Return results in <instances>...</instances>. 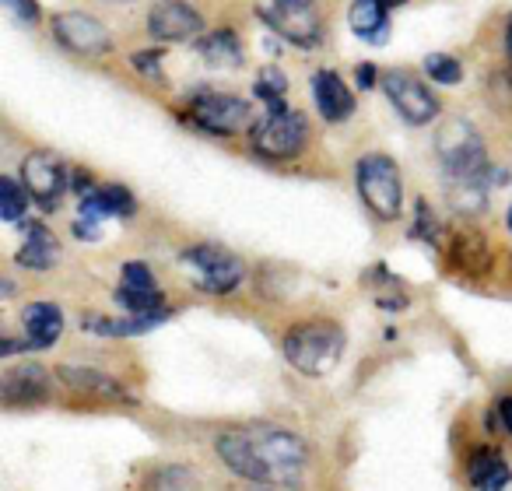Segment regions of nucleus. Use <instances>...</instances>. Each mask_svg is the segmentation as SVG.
Listing matches in <instances>:
<instances>
[{"instance_id": "obj_1", "label": "nucleus", "mask_w": 512, "mask_h": 491, "mask_svg": "<svg viewBox=\"0 0 512 491\" xmlns=\"http://www.w3.org/2000/svg\"><path fill=\"white\" fill-rule=\"evenodd\" d=\"M214 453L232 474L253 484H299L309 463L299 435L271 425L221 432L214 439Z\"/></svg>"}, {"instance_id": "obj_2", "label": "nucleus", "mask_w": 512, "mask_h": 491, "mask_svg": "<svg viewBox=\"0 0 512 491\" xmlns=\"http://www.w3.org/2000/svg\"><path fill=\"white\" fill-rule=\"evenodd\" d=\"M348 334L337 320H302L281 341L285 362L309 379H323L341 365Z\"/></svg>"}, {"instance_id": "obj_3", "label": "nucleus", "mask_w": 512, "mask_h": 491, "mask_svg": "<svg viewBox=\"0 0 512 491\" xmlns=\"http://www.w3.org/2000/svg\"><path fill=\"white\" fill-rule=\"evenodd\" d=\"M435 151H439L442 169L453 176V183H488L502 179V172L491 169L484 141L467 120H446L435 134Z\"/></svg>"}, {"instance_id": "obj_4", "label": "nucleus", "mask_w": 512, "mask_h": 491, "mask_svg": "<svg viewBox=\"0 0 512 491\" xmlns=\"http://www.w3.org/2000/svg\"><path fill=\"white\" fill-rule=\"evenodd\" d=\"M355 183L362 204L376 214L379 221H397L400 207H404V179L390 155H362L355 165Z\"/></svg>"}, {"instance_id": "obj_5", "label": "nucleus", "mask_w": 512, "mask_h": 491, "mask_svg": "<svg viewBox=\"0 0 512 491\" xmlns=\"http://www.w3.org/2000/svg\"><path fill=\"white\" fill-rule=\"evenodd\" d=\"M179 267L207 295H232L246 278L242 260L235 253H228L225 246H214V242H200V246L183 250L179 253Z\"/></svg>"}, {"instance_id": "obj_6", "label": "nucleus", "mask_w": 512, "mask_h": 491, "mask_svg": "<svg viewBox=\"0 0 512 491\" xmlns=\"http://www.w3.org/2000/svg\"><path fill=\"white\" fill-rule=\"evenodd\" d=\"M309 137V123L295 109H267L260 120L249 127V141L260 158H271V162H292L302 155Z\"/></svg>"}, {"instance_id": "obj_7", "label": "nucleus", "mask_w": 512, "mask_h": 491, "mask_svg": "<svg viewBox=\"0 0 512 491\" xmlns=\"http://www.w3.org/2000/svg\"><path fill=\"white\" fill-rule=\"evenodd\" d=\"M260 22L299 50H316L323 43V18L309 0H267Z\"/></svg>"}, {"instance_id": "obj_8", "label": "nucleus", "mask_w": 512, "mask_h": 491, "mask_svg": "<svg viewBox=\"0 0 512 491\" xmlns=\"http://www.w3.org/2000/svg\"><path fill=\"white\" fill-rule=\"evenodd\" d=\"M190 116L200 130L218 137H232L239 130L253 127V106L239 95L228 92H193L190 95Z\"/></svg>"}, {"instance_id": "obj_9", "label": "nucleus", "mask_w": 512, "mask_h": 491, "mask_svg": "<svg viewBox=\"0 0 512 491\" xmlns=\"http://www.w3.org/2000/svg\"><path fill=\"white\" fill-rule=\"evenodd\" d=\"M383 92L390 99V106L400 113V120H407L411 127H425L439 116V99L421 78L407 71H386L383 74Z\"/></svg>"}, {"instance_id": "obj_10", "label": "nucleus", "mask_w": 512, "mask_h": 491, "mask_svg": "<svg viewBox=\"0 0 512 491\" xmlns=\"http://www.w3.org/2000/svg\"><path fill=\"white\" fill-rule=\"evenodd\" d=\"M53 39L64 46L67 53H78V57H106L113 53V32L92 15H81V11H64V15H53Z\"/></svg>"}, {"instance_id": "obj_11", "label": "nucleus", "mask_w": 512, "mask_h": 491, "mask_svg": "<svg viewBox=\"0 0 512 491\" xmlns=\"http://www.w3.org/2000/svg\"><path fill=\"white\" fill-rule=\"evenodd\" d=\"M22 183L29 190V197L36 200L43 211H57L60 197L71 183H67V169L60 162V155L53 151H32L22 162Z\"/></svg>"}, {"instance_id": "obj_12", "label": "nucleus", "mask_w": 512, "mask_h": 491, "mask_svg": "<svg viewBox=\"0 0 512 491\" xmlns=\"http://www.w3.org/2000/svg\"><path fill=\"white\" fill-rule=\"evenodd\" d=\"M148 32L158 43H186L204 32V18L186 0H158L148 11Z\"/></svg>"}, {"instance_id": "obj_13", "label": "nucleus", "mask_w": 512, "mask_h": 491, "mask_svg": "<svg viewBox=\"0 0 512 491\" xmlns=\"http://www.w3.org/2000/svg\"><path fill=\"white\" fill-rule=\"evenodd\" d=\"M53 393V376L50 369L36 362H25L18 369L4 372V383H0V397L8 407H36L46 404Z\"/></svg>"}, {"instance_id": "obj_14", "label": "nucleus", "mask_w": 512, "mask_h": 491, "mask_svg": "<svg viewBox=\"0 0 512 491\" xmlns=\"http://www.w3.org/2000/svg\"><path fill=\"white\" fill-rule=\"evenodd\" d=\"M137 211V200L127 186L120 183H109V186H92L88 193H81V207H78V218L88 221H106V218H134Z\"/></svg>"}, {"instance_id": "obj_15", "label": "nucleus", "mask_w": 512, "mask_h": 491, "mask_svg": "<svg viewBox=\"0 0 512 491\" xmlns=\"http://www.w3.org/2000/svg\"><path fill=\"white\" fill-rule=\"evenodd\" d=\"M313 99H316V109H320V116L327 123H344L351 120V113H355V95H351V88L344 85V78L337 71H316L313 78Z\"/></svg>"}, {"instance_id": "obj_16", "label": "nucleus", "mask_w": 512, "mask_h": 491, "mask_svg": "<svg viewBox=\"0 0 512 491\" xmlns=\"http://www.w3.org/2000/svg\"><path fill=\"white\" fill-rule=\"evenodd\" d=\"M404 0H355L348 11V25L358 39L372 46H383V39L390 36V15L393 8H400Z\"/></svg>"}, {"instance_id": "obj_17", "label": "nucleus", "mask_w": 512, "mask_h": 491, "mask_svg": "<svg viewBox=\"0 0 512 491\" xmlns=\"http://www.w3.org/2000/svg\"><path fill=\"white\" fill-rule=\"evenodd\" d=\"M57 379L78 397H99V400H127L123 386L109 372L92 369V365H60Z\"/></svg>"}, {"instance_id": "obj_18", "label": "nucleus", "mask_w": 512, "mask_h": 491, "mask_svg": "<svg viewBox=\"0 0 512 491\" xmlns=\"http://www.w3.org/2000/svg\"><path fill=\"white\" fill-rule=\"evenodd\" d=\"M467 481L474 491H505V484L512 481V467L498 449L477 446L467 456Z\"/></svg>"}, {"instance_id": "obj_19", "label": "nucleus", "mask_w": 512, "mask_h": 491, "mask_svg": "<svg viewBox=\"0 0 512 491\" xmlns=\"http://www.w3.org/2000/svg\"><path fill=\"white\" fill-rule=\"evenodd\" d=\"M22 327H25V341L32 344V351H46L64 334V313H60V306H53V302H32L22 313Z\"/></svg>"}, {"instance_id": "obj_20", "label": "nucleus", "mask_w": 512, "mask_h": 491, "mask_svg": "<svg viewBox=\"0 0 512 491\" xmlns=\"http://www.w3.org/2000/svg\"><path fill=\"white\" fill-rule=\"evenodd\" d=\"M449 260L463 274H488L491 267L488 239L481 232H474V228H460V232L449 235Z\"/></svg>"}, {"instance_id": "obj_21", "label": "nucleus", "mask_w": 512, "mask_h": 491, "mask_svg": "<svg viewBox=\"0 0 512 491\" xmlns=\"http://www.w3.org/2000/svg\"><path fill=\"white\" fill-rule=\"evenodd\" d=\"M169 320V309L165 313H148V316H120V320H109V316H81V330L88 334H99V337H141L148 330L162 327Z\"/></svg>"}, {"instance_id": "obj_22", "label": "nucleus", "mask_w": 512, "mask_h": 491, "mask_svg": "<svg viewBox=\"0 0 512 491\" xmlns=\"http://www.w3.org/2000/svg\"><path fill=\"white\" fill-rule=\"evenodd\" d=\"M57 257H60L57 235L46 225H39V221H29V228H25V246L15 253L18 267H25V271H50Z\"/></svg>"}, {"instance_id": "obj_23", "label": "nucleus", "mask_w": 512, "mask_h": 491, "mask_svg": "<svg viewBox=\"0 0 512 491\" xmlns=\"http://www.w3.org/2000/svg\"><path fill=\"white\" fill-rule=\"evenodd\" d=\"M197 50L211 67H242V43L232 29H218L197 39Z\"/></svg>"}, {"instance_id": "obj_24", "label": "nucleus", "mask_w": 512, "mask_h": 491, "mask_svg": "<svg viewBox=\"0 0 512 491\" xmlns=\"http://www.w3.org/2000/svg\"><path fill=\"white\" fill-rule=\"evenodd\" d=\"M144 491H200V477L183 463H162L144 477Z\"/></svg>"}, {"instance_id": "obj_25", "label": "nucleus", "mask_w": 512, "mask_h": 491, "mask_svg": "<svg viewBox=\"0 0 512 491\" xmlns=\"http://www.w3.org/2000/svg\"><path fill=\"white\" fill-rule=\"evenodd\" d=\"M116 302H120L127 313L134 316H148V313H165V299L158 288H116Z\"/></svg>"}, {"instance_id": "obj_26", "label": "nucleus", "mask_w": 512, "mask_h": 491, "mask_svg": "<svg viewBox=\"0 0 512 491\" xmlns=\"http://www.w3.org/2000/svg\"><path fill=\"white\" fill-rule=\"evenodd\" d=\"M421 71H425L428 81H435V85H460L463 81V64L453 57V53H428L425 64H421Z\"/></svg>"}, {"instance_id": "obj_27", "label": "nucleus", "mask_w": 512, "mask_h": 491, "mask_svg": "<svg viewBox=\"0 0 512 491\" xmlns=\"http://www.w3.org/2000/svg\"><path fill=\"white\" fill-rule=\"evenodd\" d=\"M285 92H288V78L281 71L267 67V71L256 74L253 95H256V99H264L267 109H285Z\"/></svg>"}, {"instance_id": "obj_28", "label": "nucleus", "mask_w": 512, "mask_h": 491, "mask_svg": "<svg viewBox=\"0 0 512 491\" xmlns=\"http://www.w3.org/2000/svg\"><path fill=\"white\" fill-rule=\"evenodd\" d=\"M29 211V190H22V183L11 176L0 179V218L4 221H22V214Z\"/></svg>"}, {"instance_id": "obj_29", "label": "nucleus", "mask_w": 512, "mask_h": 491, "mask_svg": "<svg viewBox=\"0 0 512 491\" xmlns=\"http://www.w3.org/2000/svg\"><path fill=\"white\" fill-rule=\"evenodd\" d=\"M414 239H425L428 246H439L442 239V225L439 218H435V211L428 207V200L418 197V204H414Z\"/></svg>"}, {"instance_id": "obj_30", "label": "nucleus", "mask_w": 512, "mask_h": 491, "mask_svg": "<svg viewBox=\"0 0 512 491\" xmlns=\"http://www.w3.org/2000/svg\"><path fill=\"white\" fill-rule=\"evenodd\" d=\"M120 285H127V288H158L155 274H151V267L144 264V260H130V264H123Z\"/></svg>"}, {"instance_id": "obj_31", "label": "nucleus", "mask_w": 512, "mask_h": 491, "mask_svg": "<svg viewBox=\"0 0 512 491\" xmlns=\"http://www.w3.org/2000/svg\"><path fill=\"white\" fill-rule=\"evenodd\" d=\"M162 57H165V50H141V53H134V57H130V64H134L141 74H148V78H158Z\"/></svg>"}, {"instance_id": "obj_32", "label": "nucleus", "mask_w": 512, "mask_h": 491, "mask_svg": "<svg viewBox=\"0 0 512 491\" xmlns=\"http://www.w3.org/2000/svg\"><path fill=\"white\" fill-rule=\"evenodd\" d=\"M4 8H11L18 22H29V25H36L39 15H43V11H39V0H4Z\"/></svg>"}, {"instance_id": "obj_33", "label": "nucleus", "mask_w": 512, "mask_h": 491, "mask_svg": "<svg viewBox=\"0 0 512 491\" xmlns=\"http://www.w3.org/2000/svg\"><path fill=\"white\" fill-rule=\"evenodd\" d=\"M495 418H498V428L512 439V397L495 400Z\"/></svg>"}, {"instance_id": "obj_34", "label": "nucleus", "mask_w": 512, "mask_h": 491, "mask_svg": "<svg viewBox=\"0 0 512 491\" xmlns=\"http://www.w3.org/2000/svg\"><path fill=\"white\" fill-rule=\"evenodd\" d=\"M74 235H78L81 242H95V239H99V221L78 218V221H74Z\"/></svg>"}, {"instance_id": "obj_35", "label": "nucleus", "mask_w": 512, "mask_h": 491, "mask_svg": "<svg viewBox=\"0 0 512 491\" xmlns=\"http://www.w3.org/2000/svg\"><path fill=\"white\" fill-rule=\"evenodd\" d=\"M355 78H358V88H376L379 85L376 64H358L355 67Z\"/></svg>"}, {"instance_id": "obj_36", "label": "nucleus", "mask_w": 512, "mask_h": 491, "mask_svg": "<svg viewBox=\"0 0 512 491\" xmlns=\"http://www.w3.org/2000/svg\"><path fill=\"white\" fill-rule=\"evenodd\" d=\"M32 344L29 341H15V337H4V341H0V355L8 358V355H18V351H29Z\"/></svg>"}, {"instance_id": "obj_37", "label": "nucleus", "mask_w": 512, "mask_h": 491, "mask_svg": "<svg viewBox=\"0 0 512 491\" xmlns=\"http://www.w3.org/2000/svg\"><path fill=\"white\" fill-rule=\"evenodd\" d=\"M505 57H509V67H512V18L505 25Z\"/></svg>"}, {"instance_id": "obj_38", "label": "nucleus", "mask_w": 512, "mask_h": 491, "mask_svg": "<svg viewBox=\"0 0 512 491\" xmlns=\"http://www.w3.org/2000/svg\"><path fill=\"white\" fill-rule=\"evenodd\" d=\"M505 221H509V232H512V207H509V218H505Z\"/></svg>"}]
</instances>
